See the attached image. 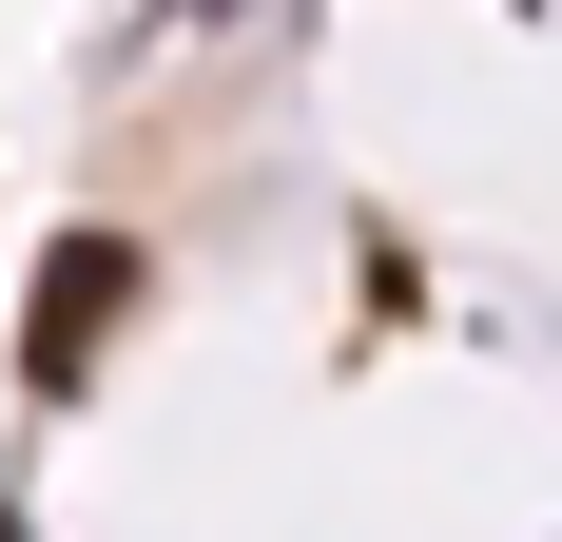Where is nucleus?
<instances>
[{
	"mask_svg": "<svg viewBox=\"0 0 562 542\" xmlns=\"http://www.w3.org/2000/svg\"><path fill=\"white\" fill-rule=\"evenodd\" d=\"M136 310V233H58V271H40V310H20V369L40 387H78L98 369V329Z\"/></svg>",
	"mask_w": 562,
	"mask_h": 542,
	"instance_id": "nucleus-1",
	"label": "nucleus"
},
{
	"mask_svg": "<svg viewBox=\"0 0 562 542\" xmlns=\"http://www.w3.org/2000/svg\"><path fill=\"white\" fill-rule=\"evenodd\" d=\"M0 542H40V523H20V504H0Z\"/></svg>",
	"mask_w": 562,
	"mask_h": 542,
	"instance_id": "nucleus-2",
	"label": "nucleus"
}]
</instances>
